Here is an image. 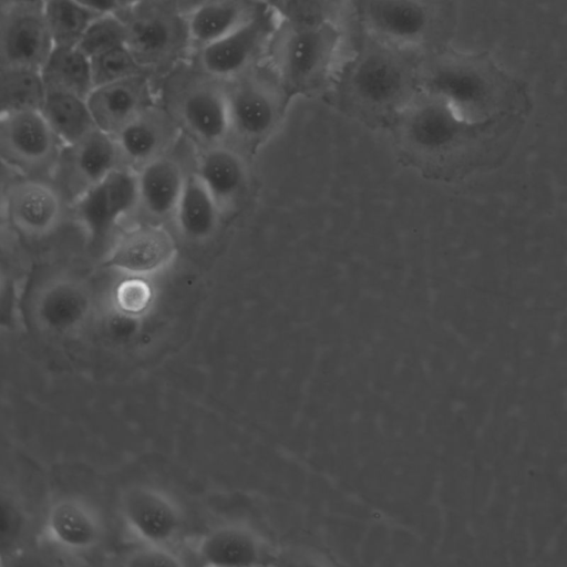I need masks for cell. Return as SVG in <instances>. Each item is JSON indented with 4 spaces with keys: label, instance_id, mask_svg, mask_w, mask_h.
<instances>
[{
    "label": "cell",
    "instance_id": "obj_4",
    "mask_svg": "<svg viewBox=\"0 0 567 567\" xmlns=\"http://www.w3.org/2000/svg\"><path fill=\"white\" fill-rule=\"evenodd\" d=\"M371 40L340 65L336 78L361 106L401 111L420 90L419 64L408 59L410 52Z\"/></svg>",
    "mask_w": 567,
    "mask_h": 567
},
{
    "label": "cell",
    "instance_id": "obj_2",
    "mask_svg": "<svg viewBox=\"0 0 567 567\" xmlns=\"http://www.w3.org/2000/svg\"><path fill=\"white\" fill-rule=\"evenodd\" d=\"M157 97L182 133L202 148L230 137L226 81L207 73L192 59L157 81Z\"/></svg>",
    "mask_w": 567,
    "mask_h": 567
},
{
    "label": "cell",
    "instance_id": "obj_10",
    "mask_svg": "<svg viewBox=\"0 0 567 567\" xmlns=\"http://www.w3.org/2000/svg\"><path fill=\"white\" fill-rule=\"evenodd\" d=\"M118 513L140 545L173 547L184 527V513L177 499L151 484L126 487L120 496Z\"/></svg>",
    "mask_w": 567,
    "mask_h": 567
},
{
    "label": "cell",
    "instance_id": "obj_7",
    "mask_svg": "<svg viewBox=\"0 0 567 567\" xmlns=\"http://www.w3.org/2000/svg\"><path fill=\"white\" fill-rule=\"evenodd\" d=\"M230 136L257 144L277 128L291 96L265 61L226 81Z\"/></svg>",
    "mask_w": 567,
    "mask_h": 567
},
{
    "label": "cell",
    "instance_id": "obj_8",
    "mask_svg": "<svg viewBox=\"0 0 567 567\" xmlns=\"http://www.w3.org/2000/svg\"><path fill=\"white\" fill-rule=\"evenodd\" d=\"M280 18V11L266 4L256 16L227 35L192 53V61L207 73L228 81L265 61Z\"/></svg>",
    "mask_w": 567,
    "mask_h": 567
},
{
    "label": "cell",
    "instance_id": "obj_32",
    "mask_svg": "<svg viewBox=\"0 0 567 567\" xmlns=\"http://www.w3.org/2000/svg\"><path fill=\"white\" fill-rule=\"evenodd\" d=\"M91 66L94 86L142 74L151 75L126 44L91 58Z\"/></svg>",
    "mask_w": 567,
    "mask_h": 567
},
{
    "label": "cell",
    "instance_id": "obj_27",
    "mask_svg": "<svg viewBox=\"0 0 567 567\" xmlns=\"http://www.w3.org/2000/svg\"><path fill=\"white\" fill-rule=\"evenodd\" d=\"M41 73L47 86L84 97L94 87L91 59L78 45H54Z\"/></svg>",
    "mask_w": 567,
    "mask_h": 567
},
{
    "label": "cell",
    "instance_id": "obj_13",
    "mask_svg": "<svg viewBox=\"0 0 567 567\" xmlns=\"http://www.w3.org/2000/svg\"><path fill=\"white\" fill-rule=\"evenodd\" d=\"M177 255L174 235L164 225L144 221L114 239L102 265L117 275L154 278L171 268Z\"/></svg>",
    "mask_w": 567,
    "mask_h": 567
},
{
    "label": "cell",
    "instance_id": "obj_1",
    "mask_svg": "<svg viewBox=\"0 0 567 567\" xmlns=\"http://www.w3.org/2000/svg\"><path fill=\"white\" fill-rule=\"evenodd\" d=\"M343 34L326 17L280 13L265 63L292 97L320 89L336 78Z\"/></svg>",
    "mask_w": 567,
    "mask_h": 567
},
{
    "label": "cell",
    "instance_id": "obj_11",
    "mask_svg": "<svg viewBox=\"0 0 567 567\" xmlns=\"http://www.w3.org/2000/svg\"><path fill=\"white\" fill-rule=\"evenodd\" d=\"M73 214L89 239L99 244L137 210L136 171L121 166L73 199Z\"/></svg>",
    "mask_w": 567,
    "mask_h": 567
},
{
    "label": "cell",
    "instance_id": "obj_31",
    "mask_svg": "<svg viewBox=\"0 0 567 567\" xmlns=\"http://www.w3.org/2000/svg\"><path fill=\"white\" fill-rule=\"evenodd\" d=\"M127 30L118 14L97 16L76 44L90 59L111 49L125 45Z\"/></svg>",
    "mask_w": 567,
    "mask_h": 567
},
{
    "label": "cell",
    "instance_id": "obj_29",
    "mask_svg": "<svg viewBox=\"0 0 567 567\" xmlns=\"http://www.w3.org/2000/svg\"><path fill=\"white\" fill-rule=\"evenodd\" d=\"M43 13L54 45H76L100 14L78 0H45Z\"/></svg>",
    "mask_w": 567,
    "mask_h": 567
},
{
    "label": "cell",
    "instance_id": "obj_30",
    "mask_svg": "<svg viewBox=\"0 0 567 567\" xmlns=\"http://www.w3.org/2000/svg\"><path fill=\"white\" fill-rule=\"evenodd\" d=\"M110 292V308L123 317L141 320L153 309L157 289L153 278L118 275Z\"/></svg>",
    "mask_w": 567,
    "mask_h": 567
},
{
    "label": "cell",
    "instance_id": "obj_9",
    "mask_svg": "<svg viewBox=\"0 0 567 567\" xmlns=\"http://www.w3.org/2000/svg\"><path fill=\"white\" fill-rule=\"evenodd\" d=\"M64 145L41 111L0 114V152L2 158L25 176L55 172Z\"/></svg>",
    "mask_w": 567,
    "mask_h": 567
},
{
    "label": "cell",
    "instance_id": "obj_22",
    "mask_svg": "<svg viewBox=\"0 0 567 567\" xmlns=\"http://www.w3.org/2000/svg\"><path fill=\"white\" fill-rule=\"evenodd\" d=\"M194 173L216 199L221 212L233 207L248 186V167L244 156L226 143L203 147Z\"/></svg>",
    "mask_w": 567,
    "mask_h": 567
},
{
    "label": "cell",
    "instance_id": "obj_28",
    "mask_svg": "<svg viewBox=\"0 0 567 567\" xmlns=\"http://www.w3.org/2000/svg\"><path fill=\"white\" fill-rule=\"evenodd\" d=\"M47 84L41 70L0 66V114L41 111Z\"/></svg>",
    "mask_w": 567,
    "mask_h": 567
},
{
    "label": "cell",
    "instance_id": "obj_19",
    "mask_svg": "<svg viewBox=\"0 0 567 567\" xmlns=\"http://www.w3.org/2000/svg\"><path fill=\"white\" fill-rule=\"evenodd\" d=\"M86 99L97 128L115 135L158 101L157 83L153 76L142 74L94 86Z\"/></svg>",
    "mask_w": 567,
    "mask_h": 567
},
{
    "label": "cell",
    "instance_id": "obj_36",
    "mask_svg": "<svg viewBox=\"0 0 567 567\" xmlns=\"http://www.w3.org/2000/svg\"><path fill=\"white\" fill-rule=\"evenodd\" d=\"M262 1L278 10V3H279L280 0H262Z\"/></svg>",
    "mask_w": 567,
    "mask_h": 567
},
{
    "label": "cell",
    "instance_id": "obj_5",
    "mask_svg": "<svg viewBox=\"0 0 567 567\" xmlns=\"http://www.w3.org/2000/svg\"><path fill=\"white\" fill-rule=\"evenodd\" d=\"M496 118L471 122L442 97L419 90L400 111V130L410 148L423 156L444 159L477 146Z\"/></svg>",
    "mask_w": 567,
    "mask_h": 567
},
{
    "label": "cell",
    "instance_id": "obj_6",
    "mask_svg": "<svg viewBox=\"0 0 567 567\" xmlns=\"http://www.w3.org/2000/svg\"><path fill=\"white\" fill-rule=\"evenodd\" d=\"M420 90L445 100L463 118H496L498 85L488 65L464 54H440L417 68Z\"/></svg>",
    "mask_w": 567,
    "mask_h": 567
},
{
    "label": "cell",
    "instance_id": "obj_34",
    "mask_svg": "<svg viewBox=\"0 0 567 567\" xmlns=\"http://www.w3.org/2000/svg\"><path fill=\"white\" fill-rule=\"evenodd\" d=\"M97 14H120L136 0H78Z\"/></svg>",
    "mask_w": 567,
    "mask_h": 567
},
{
    "label": "cell",
    "instance_id": "obj_33",
    "mask_svg": "<svg viewBox=\"0 0 567 567\" xmlns=\"http://www.w3.org/2000/svg\"><path fill=\"white\" fill-rule=\"evenodd\" d=\"M124 565L133 567H182L185 565L183 557L165 546L141 545L125 559Z\"/></svg>",
    "mask_w": 567,
    "mask_h": 567
},
{
    "label": "cell",
    "instance_id": "obj_20",
    "mask_svg": "<svg viewBox=\"0 0 567 567\" xmlns=\"http://www.w3.org/2000/svg\"><path fill=\"white\" fill-rule=\"evenodd\" d=\"M183 163L169 152L136 171L137 212L144 221H173L187 176Z\"/></svg>",
    "mask_w": 567,
    "mask_h": 567
},
{
    "label": "cell",
    "instance_id": "obj_23",
    "mask_svg": "<svg viewBox=\"0 0 567 567\" xmlns=\"http://www.w3.org/2000/svg\"><path fill=\"white\" fill-rule=\"evenodd\" d=\"M266 4L262 0H200L188 16L194 50L233 32Z\"/></svg>",
    "mask_w": 567,
    "mask_h": 567
},
{
    "label": "cell",
    "instance_id": "obj_35",
    "mask_svg": "<svg viewBox=\"0 0 567 567\" xmlns=\"http://www.w3.org/2000/svg\"><path fill=\"white\" fill-rule=\"evenodd\" d=\"M45 0H0V4L7 3H43Z\"/></svg>",
    "mask_w": 567,
    "mask_h": 567
},
{
    "label": "cell",
    "instance_id": "obj_37",
    "mask_svg": "<svg viewBox=\"0 0 567 567\" xmlns=\"http://www.w3.org/2000/svg\"><path fill=\"white\" fill-rule=\"evenodd\" d=\"M183 1H186V2H189L193 4H197V3H199L200 0H183Z\"/></svg>",
    "mask_w": 567,
    "mask_h": 567
},
{
    "label": "cell",
    "instance_id": "obj_24",
    "mask_svg": "<svg viewBox=\"0 0 567 567\" xmlns=\"http://www.w3.org/2000/svg\"><path fill=\"white\" fill-rule=\"evenodd\" d=\"M221 213L204 183L189 172L173 218L178 234L190 243H205L216 234Z\"/></svg>",
    "mask_w": 567,
    "mask_h": 567
},
{
    "label": "cell",
    "instance_id": "obj_3",
    "mask_svg": "<svg viewBox=\"0 0 567 567\" xmlns=\"http://www.w3.org/2000/svg\"><path fill=\"white\" fill-rule=\"evenodd\" d=\"M197 4L183 0H136L118 14L126 25V45L156 83L190 59L194 47L188 16Z\"/></svg>",
    "mask_w": 567,
    "mask_h": 567
},
{
    "label": "cell",
    "instance_id": "obj_21",
    "mask_svg": "<svg viewBox=\"0 0 567 567\" xmlns=\"http://www.w3.org/2000/svg\"><path fill=\"white\" fill-rule=\"evenodd\" d=\"M122 166L113 135L95 128L76 144L64 147L59 166L74 198Z\"/></svg>",
    "mask_w": 567,
    "mask_h": 567
},
{
    "label": "cell",
    "instance_id": "obj_26",
    "mask_svg": "<svg viewBox=\"0 0 567 567\" xmlns=\"http://www.w3.org/2000/svg\"><path fill=\"white\" fill-rule=\"evenodd\" d=\"M193 549L202 565L225 567L248 565L254 559L255 546L246 530L221 525L202 534Z\"/></svg>",
    "mask_w": 567,
    "mask_h": 567
},
{
    "label": "cell",
    "instance_id": "obj_18",
    "mask_svg": "<svg viewBox=\"0 0 567 567\" xmlns=\"http://www.w3.org/2000/svg\"><path fill=\"white\" fill-rule=\"evenodd\" d=\"M183 135L181 127L159 102L147 106L114 136L122 166L137 171L172 152Z\"/></svg>",
    "mask_w": 567,
    "mask_h": 567
},
{
    "label": "cell",
    "instance_id": "obj_15",
    "mask_svg": "<svg viewBox=\"0 0 567 567\" xmlns=\"http://www.w3.org/2000/svg\"><path fill=\"white\" fill-rule=\"evenodd\" d=\"M11 225L28 238L39 239L55 233L66 216L62 188L43 177L25 176L12 183L4 196Z\"/></svg>",
    "mask_w": 567,
    "mask_h": 567
},
{
    "label": "cell",
    "instance_id": "obj_25",
    "mask_svg": "<svg viewBox=\"0 0 567 567\" xmlns=\"http://www.w3.org/2000/svg\"><path fill=\"white\" fill-rule=\"evenodd\" d=\"M41 113L64 147L97 128L87 99L62 89L47 86Z\"/></svg>",
    "mask_w": 567,
    "mask_h": 567
},
{
    "label": "cell",
    "instance_id": "obj_17",
    "mask_svg": "<svg viewBox=\"0 0 567 567\" xmlns=\"http://www.w3.org/2000/svg\"><path fill=\"white\" fill-rule=\"evenodd\" d=\"M104 522L94 505L79 496L54 499L44 516L42 535L45 542L69 555H84L100 546Z\"/></svg>",
    "mask_w": 567,
    "mask_h": 567
},
{
    "label": "cell",
    "instance_id": "obj_16",
    "mask_svg": "<svg viewBox=\"0 0 567 567\" xmlns=\"http://www.w3.org/2000/svg\"><path fill=\"white\" fill-rule=\"evenodd\" d=\"M94 302L93 289L85 280L55 276L37 289L31 301V316L43 331L66 334L89 320Z\"/></svg>",
    "mask_w": 567,
    "mask_h": 567
},
{
    "label": "cell",
    "instance_id": "obj_12",
    "mask_svg": "<svg viewBox=\"0 0 567 567\" xmlns=\"http://www.w3.org/2000/svg\"><path fill=\"white\" fill-rule=\"evenodd\" d=\"M361 19L371 39L405 52L425 45L434 25L427 0H364Z\"/></svg>",
    "mask_w": 567,
    "mask_h": 567
},
{
    "label": "cell",
    "instance_id": "obj_14",
    "mask_svg": "<svg viewBox=\"0 0 567 567\" xmlns=\"http://www.w3.org/2000/svg\"><path fill=\"white\" fill-rule=\"evenodd\" d=\"M54 42L43 3L0 4V66H43Z\"/></svg>",
    "mask_w": 567,
    "mask_h": 567
}]
</instances>
